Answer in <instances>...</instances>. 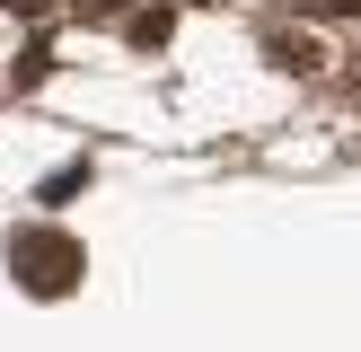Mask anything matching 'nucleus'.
Here are the masks:
<instances>
[{"label":"nucleus","instance_id":"nucleus-4","mask_svg":"<svg viewBox=\"0 0 361 352\" xmlns=\"http://www.w3.org/2000/svg\"><path fill=\"white\" fill-rule=\"evenodd\" d=\"M88 176H97V168H88V158H62V168L44 176V203H71V194H80Z\"/></svg>","mask_w":361,"mask_h":352},{"label":"nucleus","instance_id":"nucleus-5","mask_svg":"<svg viewBox=\"0 0 361 352\" xmlns=\"http://www.w3.org/2000/svg\"><path fill=\"white\" fill-rule=\"evenodd\" d=\"M53 9H80V18H106V9H123V0H53Z\"/></svg>","mask_w":361,"mask_h":352},{"label":"nucleus","instance_id":"nucleus-6","mask_svg":"<svg viewBox=\"0 0 361 352\" xmlns=\"http://www.w3.org/2000/svg\"><path fill=\"white\" fill-rule=\"evenodd\" d=\"M326 18H361V0H326Z\"/></svg>","mask_w":361,"mask_h":352},{"label":"nucleus","instance_id":"nucleus-2","mask_svg":"<svg viewBox=\"0 0 361 352\" xmlns=\"http://www.w3.org/2000/svg\"><path fill=\"white\" fill-rule=\"evenodd\" d=\"M168 35H176V9H168V0H159V9H133V18H123V44H141V53H159Z\"/></svg>","mask_w":361,"mask_h":352},{"label":"nucleus","instance_id":"nucleus-3","mask_svg":"<svg viewBox=\"0 0 361 352\" xmlns=\"http://www.w3.org/2000/svg\"><path fill=\"white\" fill-rule=\"evenodd\" d=\"M264 53H274L282 70H317V62H326V53H317V35H291V27H274V35H264Z\"/></svg>","mask_w":361,"mask_h":352},{"label":"nucleus","instance_id":"nucleus-1","mask_svg":"<svg viewBox=\"0 0 361 352\" xmlns=\"http://www.w3.org/2000/svg\"><path fill=\"white\" fill-rule=\"evenodd\" d=\"M80 246L62 238V229H18L9 238V273H18V291H35V299H62V291H80Z\"/></svg>","mask_w":361,"mask_h":352}]
</instances>
